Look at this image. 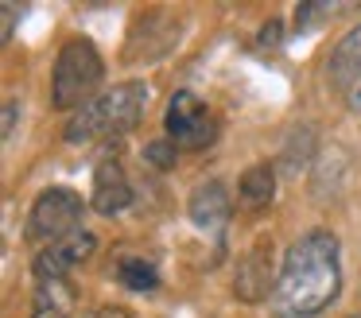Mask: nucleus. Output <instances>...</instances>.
<instances>
[{"instance_id": "4", "label": "nucleus", "mask_w": 361, "mask_h": 318, "mask_svg": "<svg viewBox=\"0 0 361 318\" xmlns=\"http://www.w3.org/2000/svg\"><path fill=\"white\" fill-rule=\"evenodd\" d=\"M82 214H86V202L82 194L66 190V186H51L39 198L32 202V214H27V240L39 248H51L59 240L82 233Z\"/></svg>"}, {"instance_id": "18", "label": "nucleus", "mask_w": 361, "mask_h": 318, "mask_svg": "<svg viewBox=\"0 0 361 318\" xmlns=\"http://www.w3.org/2000/svg\"><path fill=\"white\" fill-rule=\"evenodd\" d=\"M90 318H133L128 310H121V307H102V310H94Z\"/></svg>"}, {"instance_id": "17", "label": "nucleus", "mask_w": 361, "mask_h": 318, "mask_svg": "<svg viewBox=\"0 0 361 318\" xmlns=\"http://www.w3.org/2000/svg\"><path fill=\"white\" fill-rule=\"evenodd\" d=\"M12 128H16V101L4 105V140H12Z\"/></svg>"}, {"instance_id": "5", "label": "nucleus", "mask_w": 361, "mask_h": 318, "mask_svg": "<svg viewBox=\"0 0 361 318\" xmlns=\"http://www.w3.org/2000/svg\"><path fill=\"white\" fill-rule=\"evenodd\" d=\"M167 140L183 152H202L218 140V121H214L210 105L190 90H175L167 101Z\"/></svg>"}, {"instance_id": "13", "label": "nucleus", "mask_w": 361, "mask_h": 318, "mask_svg": "<svg viewBox=\"0 0 361 318\" xmlns=\"http://www.w3.org/2000/svg\"><path fill=\"white\" fill-rule=\"evenodd\" d=\"M117 279L128 287V291H156L159 287L156 264L144 260V256H121L117 260Z\"/></svg>"}, {"instance_id": "14", "label": "nucleus", "mask_w": 361, "mask_h": 318, "mask_svg": "<svg viewBox=\"0 0 361 318\" xmlns=\"http://www.w3.org/2000/svg\"><path fill=\"white\" fill-rule=\"evenodd\" d=\"M334 16V4H299L295 8V31H319L322 23Z\"/></svg>"}, {"instance_id": "19", "label": "nucleus", "mask_w": 361, "mask_h": 318, "mask_svg": "<svg viewBox=\"0 0 361 318\" xmlns=\"http://www.w3.org/2000/svg\"><path fill=\"white\" fill-rule=\"evenodd\" d=\"M345 101H350V109H353V113H361V82L353 85V93H350Z\"/></svg>"}, {"instance_id": "7", "label": "nucleus", "mask_w": 361, "mask_h": 318, "mask_svg": "<svg viewBox=\"0 0 361 318\" xmlns=\"http://www.w3.org/2000/svg\"><path fill=\"white\" fill-rule=\"evenodd\" d=\"M276 279L280 276H272V240H257V245L241 256V264H237L233 291H237V299H245V302H260V299H268Z\"/></svg>"}, {"instance_id": "12", "label": "nucleus", "mask_w": 361, "mask_h": 318, "mask_svg": "<svg viewBox=\"0 0 361 318\" xmlns=\"http://www.w3.org/2000/svg\"><path fill=\"white\" fill-rule=\"evenodd\" d=\"M272 194H276V171L268 163H257V167H249L237 178V198L249 209H264L272 202Z\"/></svg>"}, {"instance_id": "1", "label": "nucleus", "mask_w": 361, "mask_h": 318, "mask_svg": "<svg viewBox=\"0 0 361 318\" xmlns=\"http://www.w3.org/2000/svg\"><path fill=\"white\" fill-rule=\"evenodd\" d=\"M342 291V256L326 229H311L288 248L276 279V314L280 318H319Z\"/></svg>"}, {"instance_id": "9", "label": "nucleus", "mask_w": 361, "mask_h": 318, "mask_svg": "<svg viewBox=\"0 0 361 318\" xmlns=\"http://www.w3.org/2000/svg\"><path fill=\"white\" fill-rule=\"evenodd\" d=\"M187 214H190V221H195L202 233H221V229L229 225V214H233V202H229V190L218 183V178L202 183L195 194H190Z\"/></svg>"}, {"instance_id": "8", "label": "nucleus", "mask_w": 361, "mask_h": 318, "mask_svg": "<svg viewBox=\"0 0 361 318\" xmlns=\"http://www.w3.org/2000/svg\"><path fill=\"white\" fill-rule=\"evenodd\" d=\"M133 202V186H128V175L113 155H105L102 163L94 167V194H90V206L97 209L102 217H113L121 209H128Z\"/></svg>"}, {"instance_id": "16", "label": "nucleus", "mask_w": 361, "mask_h": 318, "mask_svg": "<svg viewBox=\"0 0 361 318\" xmlns=\"http://www.w3.org/2000/svg\"><path fill=\"white\" fill-rule=\"evenodd\" d=\"M0 16H4V31H0V35H4V43H8L12 31H16V4H0Z\"/></svg>"}, {"instance_id": "15", "label": "nucleus", "mask_w": 361, "mask_h": 318, "mask_svg": "<svg viewBox=\"0 0 361 318\" xmlns=\"http://www.w3.org/2000/svg\"><path fill=\"white\" fill-rule=\"evenodd\" d=\"M175 152H179V147L171 144V140H156V144H148V163H156L159 171H167V167H175Z\"/></svg>"}, {"instance_id": "6", "label": "nucleus", "mask_w": 361, "mask_h": 318, "mask_svg": "<svg viewBox=\"0 0 361 318\" xmlns=\"http://www.w3.org/2000/svg\"><path fill=\"white\" fill-rule=\"evenodd\" d=\"M94 248H97V237L90 229H82V233H74V237L59 240V245H51V248H39L35 260H32V271H35V279L71 276L78 264H86L90 256H94Z\"/></svg>"}, {"instance_id": "11", "label": "nucleus", "mask_w": 361, "mask_h": 318, "mask_svg": "<svg viewBox=\"0 0 361 318\" xmlns=\"http://www.w3.org/2000/svg\"><path fill=\"white\" fill-rule=\"evenodd\" d=\"M326 82L334 85L338 93H345V97H350L353 85L361 82V23L338 39L334 54H330V62H326Z\"/></svg>"}, {"instance_id": "3", "label": "nucleus", "mask_w": 361, "mask_h": 318, "mask_svg": "<svg viewBox=\"0 0 361 318\" xmlns=\"http://www.w3.org/2000/svg\"><path fill=\"white\" fill-rule=\"evenodd\" d=\"M105 78V62L90 39H71L55 59V74H51V105L59 113H74L86 109L97 97Z\"/></svg>"}, {"instance_id": "10", "label": "nucleus", "mask_w": 361, "mask_h": 318, "mask_svg": "<svg viewBox=\"0 0 361 318\" xmlns=\"http://www.w3.org/2000/svg\"><path fill=\"white\" fill-rule=\"evenodd\" d=\"M78 307V283L71 276L35 279L32 291V318H71Z\"/></svg>"}, {"instance_id": "2", "label": "nucleus", "mask_w": 361, "mask_h": 318, "mask_svg": "<svg viewBox=\"0 0 361 318\" xmlns=\"http://www.w3.org/2000/svg\"><path fill=\"white\" fill-rule=\"evenodd\" d=\"M148 105V85L144 82H121L113 90H102L86 109L74 113L66 124V140L71 144H97V140H117L133 132Z\"/></svg>"}]
</instances>
